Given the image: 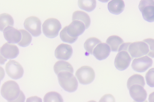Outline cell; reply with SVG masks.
<instances>
[{"label": "cell", "instance_id": "20", "mask_svg": "<svg viewBox=\"0 0 154 102\" xmlns=\"http://www.w3.org/2000/svg\"><path fill=\"white\" fill-rule=\"evenodd\" d=\"M78 20L83 22L85 24V29L89 26L91 20L88 15L86 12L81 10H77L73 13L72 20Z\"/></svg>", "mask_w": 154, "mask_h": 102}, {"label": "cell", "instance_id": "3", "mask_svg": "<svg viewBox=\"0 0 154 102\" xmlns=\"http://www.w3.org/2000/svg\"><path fill=\"white\" fill-rule=\"evenodd\" d=\"M121 50L127 51L132 59L147 55L149 49L147 44L142 41L124 43L121 46L118 51Z\"/></svg>", "mask_w": 154, "mask_h": 102}, {"label": "cell", "instance_id": "2", "mask_svg": "<svg viewBox=\"0 0 154 102\" xmlns=\"http://www.w3.org/2000/svg\"><path fill=\"white\" fill-rule=\"evenodd\" d=\"M2 96L8 102H24L25 97L15 81L9 80L2 84L1 90Z\"/></svg>", "mask_w": 154, "mask_h": 102}, {"label": "cell", "instance_id": "31", "mask_svg": "<svg viewBox=\"0 0 154 102\" xmlns=\"http://www.w3.org/2000/svg\"><path fill=\"white\" fill-rule=\"evenodd\" d=\"M100 1L103 2H108L109 0H98Z\"/></svg>", "mask_w": 154, "mask_h": 102}, {"label": "cell", "instance_id": "26", "mask_svg": "<svg viewBox=\"0 0 154 102\" xmlns=\"http://www.w3.org/2000/svg\"><path fill=\"white\" fill-rule=\"evenodd\" d=\"M19 30L21 33V37L20 40L17 43L18 45L22 47L27 46L31 42V35L24 29H20Z\"/></svg>", "mask_w": 154, "mask_h": 102}, {"label": "cell", "instance_id": "27", "mask_svg": "<svg viewBox=\"0 0 154 102\" xmlns=\"http://www.w3.org/2000/svg\"><path fill=\"white\" fill-rule=\"evenodd\" d=\"M145 79L147 84L151 87H154V68L149 69L146 73Z\"/></svg>", "mask_w": 154, "mask_h": 102}, {"label": "cell", "instance_id": "9", "mask_svg": "<svg viewBox=\"0 0 154 102\" xmlns=\"http://www.w3.org/2000/svg\"><path fill=\"white\" fill-rule=\"evenodd\" d=\"M41 25L40 19L35 16L28 17L24 23L25 28L34 36H37L41 34Z\"/></svg>", "mask_w": 154, "mask_h": 102}, {"label": "cell", "instance_id": "18", "mask_svg": "<svg viewBox=\"0 0 154 102\" xmlns=\"http://www.w3.org/2000/svg\"><path fill=\"white\" fill-rule=\"evenodd\" d=\"M106 42L113 51H118L122 45L124 43L123 39L119 36L113 35L109 37Z\"/></svg>", "mask_w": 154, "mask_h": 102}, {"label": "cell", "instance_id": "19", "mask_svg": "<svg viewBox=\"0 0 154 102\" xmlns=\"http://www.w3.org/2000/svg\"><path fill=\"white\" fill-rule=\"evenodd\" d=\"M54 69L57 75L63 71H68L73 72V68L71 64L68 62L63 60L56 62L54 65Z\"/></svg>", "mask_w": 154, "mask_h": 102}, {"label": "cell", "instance_id": "11", "mask_svg": "<svg viewBox=\"0 0 154 102\" xmlns=\"http://www.w3.org/2000/svg\"><path fill=\"white\" fill-rule=\"evenodd\" d=\"M152 60L147 56L135 58L133 60L131 66L135 71L140 72H144L152 65Z\"/></svg>", "mask_w": 154, "mask_h": 102}, {"label": "cell", "instance_id": "25", "mask_svg": "<svg viewBox=\"0 0 154 102\" xmlns=\"http://www.w3.org/2000/svg\"><path fill=\"white\" fill-rule=\"evenodd\" d=\"M44 102L63 101L61 95L58 92L55 91H51L47 93L43 98Z\"/></svg>", "mask_w": 154, "mask_h": 102}, {"label": "cell", "instance_id": "8", "mask_svg": "<svg viewBox=\"0 0 154 102\" xmlns=\"http://www.w3.org/2000/svg\"><path fill=\"white\" fill-rule=\"evenodd\" d=\"M1 60L3 62L6 61L7 59H13L16 57L19 53L18 47L16 45L8 42L4 43L0 49Z\"/></svg>", "mask_w": 154, "mask_h": 102}, {"label": "cell", "instance_id": "15", "mask_svg": "<svg viewBox=\"0 0 154 102\" xmlns=\"http://www.w3.org/2000/svg\"><path fill=\"white\" fill-rule=\"evenodd\" d=\"M3 34L5 39L8 42L18 43L20 40L21 34L19 30L12 26H8L3 31Z\"/></svg>", "mask_w": 154, "mask_h": 102}, {"label": "cell", "instance_id": "13", "mask_svg": "<svg viewBox=\"0 0 154 102\" xmlns=\"http://www.w3.org/2000/svg\"><path fill=\"white\" fill-rule=\"evenodd\" d=\"M130 94L135 102H144L146 99L147 94L143 87L139 85H134L129 89Z\"/></svg>", "mask_w": 154, "mask_h": 102}, {"label": "cell", "instance_id": "4", "mask_svg": "<svg viewBox=\"0 0 154 102\" xmlns=\"http://www.w3.org/2000/svg\"><path fill=\"white\" fill-rule=\"evenodd\" d=\"M73 73L65 71L61 72L57 74L60 85L64 90L69 92L75 91L78 86L77 81Z\"/></svg>", "mask_w": 154, "mask_h": 102}, {"label": "cell", "instance_id": "23", "mask_svg": "<svg viewBox=\"0 0 154 102\" xmlns=\"http://www.w3.org/2000/svg\"><path fill=\"white\" fill-rule=\"evenodd\" d=\"M101 42V41L96 37H90L85 41L84 44V48L88 52L92 54L95 47Z\"/></svg>", "mask_w": 154, "mask_h": 102}, {"label": "cell", "instance_id": "6", "mask_svg": "<svg viewBox=\"0 0 154 102\" xmlns=\"http://www.w3.org/2000/svg\"><path fill=\"white\" fill-rule=\"evenodd\" d=\"M75 75L80 83L87 84L93 81L95 77V73L92 68L85 66H82L78 69Z\"/></svg>", "mask_w": 154, "mask_h": 102}, {"label": "cell", "instance_id": "5", "mask_svg": "<svg viewBox=\"0 0 154 102\" xmlns=\"http://www.w3.org/2000/svg\"><path fill=\"white\" fill-rule=\"evenodd\" d=\"M61 28L60 21L57 19L52 18L46 20L42 25L44 34L50 38H54L57 36Z\"/></svg>", "mask_w": 154, "mask_h": 102}, {"label": "cell", "instance_id": "22", "mask_svg": "<svg viewBox=\"0 0 154 102\" xmlns=\"http://www.w3.org/2000/svg\"><path fill=\"white\" fill-rule=\"evenodd\" d=\"M134 85H139L144 87L145 82L143 77L139 74H135L131 76L127 82V86L128 89Z\"/></svg>", "mask_w": 154, "mask_h": 102}, {"label": "cell", "instance_id": "24", "mask_svg": "<svg viewBox=\"0 0 154 102\" xmlns=\"http://www.w3.org/2000/svg\"><path fill=\"white\" fill-rule=\"evenodd\" d=\"M96 0H78V5L81 9L88 12L93 10L96 7Z\"/></svg>", "mask_w": 154, "mask_h": 102}, {"label": "cell", "instance_id": "28", "mask_svg": "<svg viewBox=\"0 0 154 102\" xmlns=\"http://www.w3.org/2000/svg\"><path fill=\"white\" fill-rule=\"evenodd\" d=\"M146 43L149 47V51L147 55L152 58L154 57V39L148 38L143 40Z\"/></svg>", "mask_w": 154, "mask_h": 102}, {"label": "cell", "instance_id": "7", "mask_svg": "<svg viewBox=\"0 0 154 102\" xmlns=\"http://www.w3.org/2000/svg\"><path fill=\"white\" fill-rule=\"evenodd\" d=\"M138 7L144 20L154 22V0H141Z\"/></svg>", "mask_w": 154, "mask_h": 102}, {"label": "cell", "instance_id": "16", "mask_svg": "<svg viewBox=\"0 0 154 102\" xmlns=\"http://www.w3.org/2000/svg\"><path fill=\"white\" fill-rule=\"evenodd\" d=\"M110 52V48L105 43H100L94 48L93 54L98 60H101L106 58Z\"/></svg>", "mask_w": 154, "mask_h": 102}, {"label": "cell", "instance_id": "12", "mask_svg": "<svg viewBox=\"0 0 154 102\" xmlns=\"http://www.w3.org/2000/svg\"><path fill=\"white\" fill-rule=\"evenodd\" d=\"M131 58L128 53L126 51L121 50L119 51L114 61L116 67L120 70H123L129 66Z\"/></svg>", "mask_w": 154, "mask_h": 102}, {"label": "cell", "instance_id": "14", "mask_svg": "<svg viewBox=\"0 0 154 102\" xmlns=\"http://www.w3.org/2000/svg\"><path fill=\"white\" fill-rule=\"evenodd\" d=\"M72 49L71 46L69 44L63 43L59 44L55 51V55L58 59L67 60L71 56Z\"/></svg>", "mask_w": 154, "mask_h": 102}, {"label": "cell", "instance_id": "21", "mask_svg": "<svg viewBox=\"0 0 154 102\" xmlns=\"http://www.w3.org/2000/svg\"><path fill=\"white\" fill-rule=\"evenodd\" d=\"M14 24V19L9 14L3 13L0 16V29L3 31L4 29L8 26L13 27Z\"/></svg>", "mask_w": 154, "mask_h": 102}, {"label": "cell", "instance_id": "17", "mask_svg": "<svg viewBox=\"0 0 154 102\" xmlns=\"http://www.w3.org/2000/svg\"><path fill=\"white\" fill-rule=\"evenodd\" d=\"M125 6L123 0H111L108 4L109 11L115 14H119L123 10Z\"/></svg>", "mask_w": 154, "mask_h": 102}, {"label": "cell", "instance_id": "30", "mask_svg": "<svg viewBox=\"0 0 154 102\" xmlns=\"http://www.w3.org/2000/svg\"><path fill=\"white\" fill-rule=\"evenodd\" d=\"M148 99L150 102H154V92L149 95Z\"/></svg>", "mask_w": 154, "mask_h": 102}, {"label": "cell", "instance_id": "10", "mask_svg": "<svg viewBox=\"0 0 154 102\" xmlns=\"http://www.w3.org/2000/svg\"><path fill=\"white\" fill-rule=\"evenodd\" d=\"M5 68L8 75L13 79H19L23 75L24 70L23 67L14 60H10L6 64Z\"/></svg>", "mask_w": 154, "mask_h": 102}, {"label": "cell", "instance_id": "1", "mask_svg": "<svg viewBox=\"0 0 154 102\" xmlns=\"http://www.w3.org/2000/svg\"><path fill=\"white\" fill-rule=\"evenodd\" d=\"M84 24L78 20H74L64 27L60 33V37L63 42L72 43L77 39L78 36L84 31Z\"/></svg>", "mask_w": 154, "mask_h": 102}, {"label": "cell", "instance_id": "29", "mask_svg": "<svg viewBox=\"0 0 154 102\" xmlns=\"http://www.w3.org/2000/svg\"><path fill=\"white\" fill-rule=\"evenodd\" d=\"M42 102V99L39 98L37 96H33L28 98L26 102L33 101Z\"/></svg>", "mask_w": 154, "mask_h": 102}]
</instances>
